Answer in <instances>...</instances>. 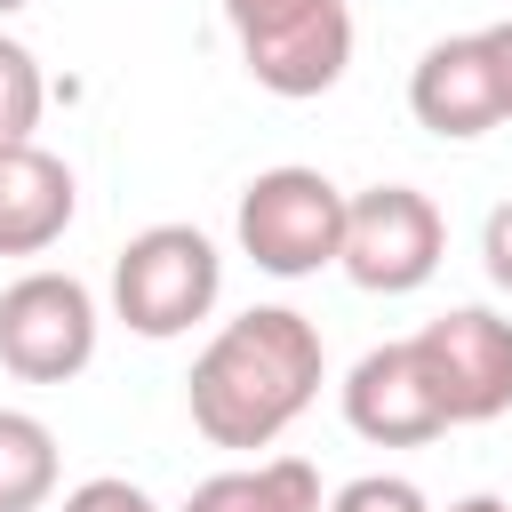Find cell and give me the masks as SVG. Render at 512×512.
I'll list each match as a JSON object with an SVG mask.
<instances>
[{
  "mask_svg": "<svg viewBox=\"0 0 512 512\" xmlns=\"http://www.w3.org/2000/svg\"><path fill=\"white\" fill-rule=\"evenodd\" d=\"M16 8H24V0H0V16H16Z\"/></svg>",
  "mask_w": 512,
  "mask_h": 512,
  "instance_id": "obj_19",
  "label": "cell"
},
{
  "mask_svg": "<svg viewBox=\"0 0 512 512\" xmlns=\"http://www.w3.org/2000/svg\"><path fill=\"white\" fill-rule=\"evenodd\" d=\"M184 512H320V472L304 456H264L240 472H208Z\"/></svg>",
  "mask_w": 512,
  "mask_h": 512,
  "instance_id": "obj_11",
  "label": "cell"
},
{
  "mask_svg": "<svg viewBox=\"0 0 512 512\" xmlns=\"http://www.w3.org/2000/svg\"><path fill=\"white\" fill-rule=\"evenodd\" d=\"M408 112L416 128H432L440 144H472L488 128H504V80H496V56L480 32H448L416 56L408 72Z\"/></svg>",
  "mask_w": 512,
  "mask_h": 512,
  "instance_id": "obj_8",
  "label": "cell"
},
{
  "mask_svg": "<svg viewBox=\"0 0 512 512\" xmlns=\"http://www.w3.org/2000/svg\"><path fill=\"white\" fill-rule=\"evenodd\" d=\"M216 296H224V256H216V240L200 224H144L112 256V312L152 344L208 320Z\"/></svg>",
  "mask_w": 512,
  "mask_h": 512,
  "instance_id": "obj_3",
  "label": "cell"
},
{
  "mask_svg": "<svg viewBox=\"0 0 512 512\" xmlns=\"http://www.w3.org/2000/svg\"><path fill=\"white\" fill-rule=\"evenodd\" d=\"M56 496V432L24 408H0V512H40Z\"/></svg>",
  "mask_w": 512,
  "mask_h": 512,
  "instance_id": "obj_12",
  "label": "cell"
},
{
  "mask_svg": "<svg viewBox=\"0 0 512 512\" xmlns=\"http://www.w3.org/2000/svg\"><path fill=\"white\" fill-rule=\"evenodd\" d=\"M96 360V296L72 272H24L0 288V368L24 384H72Z\"/></svg>",
  "mask_w": 512,
  "mask_h": 512,
  "instance_id": "obj_6",
  "label": "cell"
},
{
  "mask_svg": "<svg viewBox=\"0 0 512 512\" xmlns=\"http://www.w3.org/2000/svg\"><path fill=\"white\" fill-rule=\"evenodd\" d=\"M440 248H448V224L440 208L416 192V184H368V192H344V280L368 288V296H408L440 272Z\"/></svg>",
  "mask_w": 512,
  "mask_h": 512,
  "instance_id": "obj_5",
  "label": "cell"
},
{
  "mask_svg": "<svg viewBox=\"0 0 512 512\" xmlns=\"http://www.w3.org/2000/svg\"><path fill=\"white\" fill-rule=\"evenodd\" d=\"M40 104H48L40 56H32L24 40H8V32H0V152H8V144H32Z\"/></svg>",
  "mask_w": 512,
  "mask_h": 512,
  "instance_id": "obj_13",
  "label": "cell"
},
{
  "mask_svg": "<svg viewBox=\"0 0 512 512\" xmlns=\"http://www.w3.org/2000/svg\"><path fill=\"white\" fill-rule=\"evenodd\" d=\"M232 232L256 272L304 280V272L336 264V248H344V184H328L320 168H264V176H248Z\"/></svg>",
  "mask_w": 512,
  "mask_h": 512,
  "instance_id": "obj_4",
  "label": "cell"
},
{
  "mask_svg": "<svg viewBox=\"0 0 512 512\" xmlns=\"http://www.w3.org/2000/svg\"><path fill=\"white\" fill-rule=\"evenodd\" d=\"M344 424L360 440H376V448H424V440L448 432L440 392H432V376H424V360H416L408 336L352 360V376H344Z\"/></svg>",
  "mask_w": 512,
  "mask_h": 512,
  "instance_id": "obj_9",
  "label": "cell"
},
{
  "mask_svg": "<svg viewBox=\"0 0 512 512\" xmlns=\"http://www.w3.org/2000/svg\"><path fill=\"white\" fill-rule=\"evenodd\" d=\"M56 512H160V504H152L136 480H120V472H96V480H80V488H72Z\"/></svg>",
  "mask_w": 512,
  "mask_h": 512,
  "instance_id": "obj_15",
  "label": "cell"
},
{
  "mask_svg": "<svg viewBox=\"0 0 512 512\" xmlns=\"http://www.w3.org/2000/svg\"><path fill=\"white\" fill-rule=\"evenodd\" d=\"M320 512H432V504H424V488L400 480V472H360V480H344Z\"/></svg>",
  "mask_w": 512,
  "mask_h": 512,
  "instance_id": "obj_14",
  "label": "cell"
},
{
  "mask_svg": "<svg viewBox=\"0 0 512 512\" xmlns=\"http://www.w3.org/2000/svg\"><path fill=\"white\" fill-rule=\"evenodd\" d=\"M480 264H488V280L512 296V200L488 208V224H480Z\"/></svg>",
  "mask_w": 512,
  "mask_h": 512,
  "instance_id": "obj_16",
  "label": "cell"
},
{
  "mask_svg": "<svg viewBox=\"0 0 512 512\" xmlns=\"http://www.w3.org/2000/svg\"><path fill=\"white\" fill-rule=\"evenodd\" d=\"M448 512H512V504H504V496H456Z\"/></svg>",
  "mask_w": 512,
  "mask_h": 512,
  "instance_id": "obj_18",
  "label": "cell"
},
{
  "mask_svg": "<svg viewBox=\"0 0 512 512\" xmlns=\"http://www.w3.org/2000/svg\"><path fill=\"white\" fill-rule=\"evenodd\" d=\"M408 344H416V360H424L448 424H496L512 408V320L504 312L456 304V312L424 320Z\"/></svg>",
  "mask_w": 512,
  "mask_h": 512,
  "instance_id": "obj_7",
  "label": "cell"
},
{
  "mask_svg": "<svg viewBox=\"0 0 512 512\" xmlns=\"http://www.w3.org/2000/svg\"><path fill=\"white\" fill-rule=\"evenodd\" d=\"M80 192H72V168L40 144H8L0 152V256H40L64 240Z\"/></svg>",
  "mask_w": 512,
  "mask_h": 512,
  "instance_id": "obj_10",
  "label": "cell"
},
{
  "mask_svg": "<svg viewBox=\"0 0 512 512\" xmlns=\"http://www.w3.org/2000/svg\"><path fill=\"white\" fill-rule=\"evenodd\" d=\"M240 64L264 96H328L352 64V8L344 0H224Z\"/></svg>",
  "mask_w": 512,
  "mask_h": 512,
  "instance_id": "obj_2",
  "label": "cell"
},
{
  "mask_svg": "<svg viewBox=\"0 0 512 512\" xmlns=\"http://www.w3.org/2000/svg\"><path fill=\"white\" fill-rule=\"evenodd\" d=\"M320 328L288 304H248L240 320H224L192 376H184V400H192V424L200 440L216 448H272L320 392Z\"/></svg>",
  "mask_w": 512,
  "mask_h": 512,
  "instance_id": "obj_1",
  "label": "cell"
},
{
  "mask_svg": "<svg viewBox=\"0 0 512 512\" xmlns=\"http://www.w3.org/2000/svg\"><path fill=\"white\" fill-rule=\"evenodd\" d=\"M480 40H488V56H496V80H504V120H512V16H504V24H488Z\"/></svg>",
  "mask_w": 512,
  "mask_h": 512,
  "instance_id": "obj_17",
  "label": "cell"
}]
</instances>
